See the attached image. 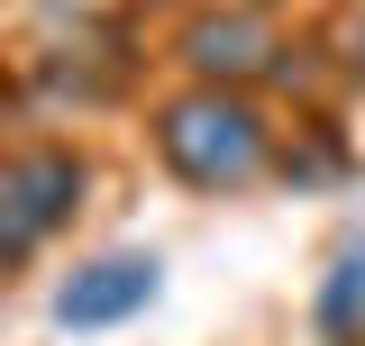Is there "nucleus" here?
Here are the masks:
<instances>
[{
    "label": "nucleus",
    "mask_w": 365,
    "mask_h": 346,
    "mask_svg": "<svg viewBox=\"0 0 365 346\" xmlns=\"http://www.w3.org/2000/svg\"><path fill=\"white\" fill-rule=\"evenodd\" d=\"M146 146L165 182H182L192 201H247L283 182V119L256 91H220V83H174L146 110Z\"/></svg>",
    "instance_id": "f257e3e1"
},
{
    "label": "nucleus",
    "mask_w": 365,
    "mask_h": 346,
    "mask_svg": "<svg viewBox=\"0 0 365 346\" xmlns=\"http://www.w3.org/2000/svg\"><path fill=\"white\" fill-rule=\"evenodd\" d=\"M174 73L182 83H220V91H256L265 100L274 83H292L302 73V19L283 9V0H201V9H182L174 19Z\"/></svg>",
    "instance_id": "f03ea898"
},
{
    "label": "nucleus",
    "mask_w": 365,
    "mask_h": 346,
    "mask_svg": "<svg viewBox=\"0 0 365 346\" xmlns=\"http://www.w3.org/2000/svg\"><path fill=\"white\" fill-rule=\"evenodd\" d=\"M91 201V155L73 137H9L0 146V273L37 264Z\"/></svg>",
    "instance_id": "7ed1b4c3"
},
{
    "label": "nucleus",
    "mask_w": 365,
    "mask_h": 346,
    "mask_svg": "<svg viewBox=\"0 0 365 346\" xmlns=\"http://www.w3.org/2000/svg\"><path fill=\"white\" fill-rule=\"evenodd\" d=\"M165 292V264L146 256V246H110V256L73 264L64 283H55V328H119L137 310Z\"/></svg>",
    "instance_id": "20e7f679"
},
{
    "label": "nucleus",
    "mask_w": 365,
    "mask_h": 346,
    "mask_svg": "<svg viewBox=\"0 0 365 346\" xmlns=\"http://www.w3.org/2000/svg\"><path fill=\"white\" fill-rule=\"evenodd\" d=\"M311 319H319V346H356L365 337V237L338 246V264H329V283H319Z\"/></svg>",
    "instance_id": "39448f33"
},
{
    "label": "nucleus",
    "mask_w": 365,
    "mask_h": 346,
    "mask_svg": "<svg viewBox=\"0 0 365 346\" xmlns=\"http://www.w3.org/2000/svg\"><path fill=\"white\" fill-rule=\"evenodd\" d=\"M329 64H338V83H347V91H365V0L338 19V37H329Z\"/></svg>",
    "instance_id": "423d86ee"
},
{
    "label": "nucleus",
    "mask_w": 365,
    "mask_h": 346,
    "mask_svg": "<svg viewBox=\"0 0 365 346\" xmlns=\"http://www.w3.org/2000/svg\"><path fill=\"white\" fill-rule=\"evenodd\" d=\"M119 9H165V19H182V9H201V0H119Z\"/></svg>",
    "instance_id": "0eeeda50"
},
{
    "label": "nucleus",
    "mask_w": 365,
    "mask_h": 346,
    "mask_svg": "<svg viewBox=\"0 0 365 346\" xmlns=\"http://www.w3.org/2000/svg\"><path fill=\"white\" fill-rule=\"evenodd\" d=\"M347 9H356V0H347Z\"/></svg>",
    "instance_id": "6e6552de"
}]
</instances>
